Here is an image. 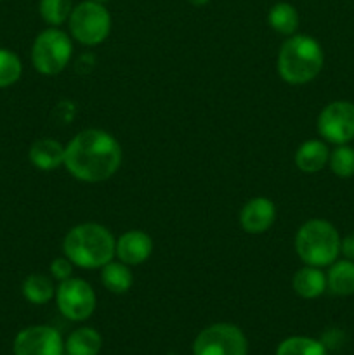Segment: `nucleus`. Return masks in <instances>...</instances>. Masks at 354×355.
<instances>
[{"label":"nucleus","instance_id":"f257e3e1","mask_svg":"<svg viewBox=\"0 0 354 355\" xmlns=\"http://www.w3.org/2000/svg\"><path fill=\"white\" fill-rule=\"evenodd\" d=\"M121 158L120 144L110 132L87 128L65 146L62 166L80 182L97 184L111 179L118 172Z\"/></svg>","mask_w":354,"mask_h":355},{"label":"nucleus","instance_id":"f03ea898","mask_svg":"<svg viewBox=\"0 0 354 355\" xmlns=\"http://www.w3.org/2000/svg\"><path fill=\"white\" fill-rule=\"evenodd\" d=\"M115 245L110 229L94 222L78 224L66 234L62 253L66 259L82 269H103L115 257Z\"/></svg>","mask_w":354,"mask_h":355},{"label":"nucleus","instance_id":"7ed1b4c3","mask_svg":"<svg viewBox=\"0 0 354 355\" xmlns=\"http://www.w3.org/2000/svg\"><path fill=\"white\" fill-rule=\"evenodd\" d=\"M325 54L316 38L292 35L278 52V73L290 85H304L321 73Z\"/></svg>","mask_w":354,"mask_h":355},{"label":"nucleus","instance_id":"20e7f679","mask_svg":"<svg viewBox=\"0 0 354 355\" xmlns=\"http://www.w3.org/2000/svg\"><path fill=\"white\" fill-rule=\"evenodd\" d=\"M340 234L323 218H311L295 234V252L305 266L330 267L340 255Z\"/></svg>","mask_w":354,"mask_h":355},{"label":"nucleus","instance_id":"39448f33","mask_svg":"<svg viewBox=\"0 0 354 355\" xmlns=\"http://www.w3.org/2000/svg\"><path fill=\"white\" fill-rule=\"evenodd\" d=\"M73 55L69 35L59 28L51 26L40 31L31 45V62L40 75L54 76L65 71Z\"/></svg>","mask_w":354,"mask_h":355},{"label":"nucleus","instance_id":"423d86ee","mask_svg":"<svg viewBox=\"0 0 354 355\" xmlns=\"http://www.w3.org/2000/svg\"><path fill=\"white\" fill-rule=\"evenodd\" d=\"M69 33L78 44L94 47L110 37L111 14L104 3L83 0L73 7L68 19Z\"/></svg>","mask_w":354,"mask_h":355},{"label":"nucleus","instance_id":"0eeeda50","mask_svg":"<svg viewBox=\"0 0 354 355\" xmlns=\"http://www.w3.org/2000/svg\"><path fill=\"white\" fill-rule=\"evenodd\" d=\"M194 355H248V342L242 329L217 322L201 329L193 343Z\"/></svg>","mask_w":354,"mask_h":355},{"label":"nucleus","instance_id":"6e6552de","mask_svg":"<svg viewBox=\"0 0 354 355\" xmlns=\"http://www.w3.org/2000/svg\"><path fill=\"white\" fill-rule=\"evenodd\" d=\"M56 304L59 312L73 322L87 321L96 311V293L87 281L69 277L56 288Z\"/></svg>","mask_w":354,"mask_h":355},{"label":"nucleus","instance_id":"1a4fd4ad","mask_svg":"<svg viewBox=\"0 0 354 355\" xmlns=\"http://www.w3.org/2000/svg\"><path fill=\"white\" fill-rule=\"evenodd\" d=\"M318 134L330 144H349L354 139V104L349 101H333L319 113Z\"/></svg>","mask_w":354,"mask_h":355},{"label":"nucleus","instance_id":"9d476101","mask_svg":"<svg viewBox=\"0 0 354 355\" xmlns=\"http://www.w3.org/2000/svg\"><path fill=\"white\" fill-rule=\"evenodd\" d=\"M14 355H65V340L52 326L21 329L12 343Z\"/></svg>","mask_w":354,"mask_h":355},{"label":"nucleus","instance_id":"9b49d317","mask_svg":"<svg viewBox=\"0 0 354 355\" xmlns=\"http://www.w3.org/2000/svg\"><path fill=\"white\" fill-rule=\"evenodd\" d=\"M276 220V207L269 198H252L239 211V224L248 234H262L269 231Z\"/></svg>","mask_w":354,"mask_h":355},{"label":"nucleus","instance_id":"f8f14e48","mask_svg":"<svg viewBox=\"0 0 354 355\" xmlns=\"http://www.w3.org/2000/svg\"><path fill=\"white\" fill-rule=\"evenodd\" d=\"M153 239L139 229L124 232L115 245V257L127 266H141L151 257Z\"/></svg>","mask_w":354,"mask_h":355},{"label":"nucleus","instance_id":"ddd939ff","mask_svg":"<svg viewBox=\"0 0 354 355\" xmlns=\"http://www.w3.org/2000/svg\"><path fill=\"white\" fill-rule=\"evenodd\" d=\"M28 158L35 168L51 172L65 165V146L54 139H38L31 144Z\"/></svg>","mask_w":354,"mask_h":355},{"label":"nucleus","instance_id":"4468645a","mask_svg":"<svg viewBox=\"0 0 354 355\" xmlns=\"http://www.w3.org/2000/svg\"><path fill=\"white\" fill-rule=\"evenodd\" d=\"M330 149L325 141L311 139L298 146L295 153V166L304 173H316L328 165Z\"/></svg>","mask_w":354,"mask_h":355},{"label":"nucleus","instance_id":"2eb2a0df","mask_svg":"<svg viewBox=\"0 0 354 355\" xmlns=\"http://www.w3.org/2000/svg\"><path fill=\"white\" fill-rule=\"evenodd\" d=\"M292 286L301 298L314 300L326 291V274L319 267L305 266L294 274Z\"/></svg>","mask_w":354,"mask_h":355},{"label":"nucleus","instance_id":"dca6fc26","mask_svg":"<svg viewBox=\"0 0 354 355\" xmlns=\"http://www.w3.org/2000/svg\"><path fill=\"white\" fill-rule=\"evenodd\" d=\"M326 290L337 297H349L354 293V262L339 260L330 266L326 272Z\"/></svg>","mask_w":354,"mask_h":355},{"label":"nucleus","instance_id":"f3484780","mask_svg":"<svg viewBox=\"0 0 354 355\" xmlns=\"http://www.w3.org/2000/svg\"><path fill=\"white\" fill-rule=\"evenodd\" d=\"M103 347V338L94 328H78L65 342L66 355H97Z\"/></svg>","mask_w":354,"mask_h":355},{"label":"nucleus","instance_id":"a211bd4d","mask_svg":"<svg viewBox=\"0 0 354 355\" xmlns=\"http://www.w3.org/2000/svg\"><path fill=\"white\" fill-rule=\"evenodd\" d=\"M23 297L33 305H45L56 297V286L51 276L33 272L23 281Z\"/></svg>","mask_w":354,"mask_h":355},{"label":"nucleus","instance_id":"6ab92c4d","mask_svg":"<svg viewBox=\"0 0 354 355\" xmlns=\"http://www.w3.org/2000/svg\"><path fill=\"white\" fill-rule=\"evenodd\" d=\"M267 23H269L271 30H274L276 33L285 35V37H292L297 31L298 23H301V16H298V10L292 3L278 2L269 9Z\"/></svg>","mask_w":354,"mask_h":355},{"label":"nucleus","instance_id":"aec40b11","mask_svg":"<svg viewBox=\"0 0 354 355\" xmlns=\"http://www.w3.org/2000/svg\"><path fill=\"white\" fill-rule=\"evenodd\" d=\"M101 283L111 293L121 295L130 290L132 283H134V276H132L127 263L111 260L101 269Z\"/></svg>","mask_w":354,"mask_h":355},{"label":"nucleus","instance_id":"412c9836","mask_svg":"<svg viewBox=\"0 0 354 355\" xmlns=\"http://www.w3.org/2000/svg\"><path fill=\"white\" fill-rule=\"evenodd\" d=\"M276 355H328V349L309 336H290L278 345Z\"/></svg>","mask_w":354,"mask_h":355},{"label":"nucleus","instance_id":"4be33fe9","mask_svg":"<svg viewBox=\"0 0 354 355\" xmlns=\"http://www.w3.org/2000/svg\"><path fill=\"white\" fill-rule=\"evenodd\" d=\"M73 7L75 6H73L71 0H40L38 12L45 23L58 28L69 19Z\"/></svg>","mask_w":354,"mask_h":355},{"label":"nucleus","instance_id":"5701e85b","mask_svg":"<svg viewBox=\"0 0 354 355\" xmlns=\"http://www.w3.org/2000/svg\"><path fill=\"white\" fill-rule=\"evenodd\" d=\"M328 165L339 179H351L354 175V148L349 144L335 146L330 153Z\"/></svg>","mask_w":354,"mask_h":355},{"label":"nucleus","instance_id":"b1692460","mask_svg":"<svg viewBox=\"0 0 354 355\" xmlns=\"http://www.w3.org/2000/svg\"><path fill=\"white\" fill-rule=\"evenodd\" d=\"M23 64L16 52L0 47V89L14 85L21 78Z\"/></svg>","mask_w":354,"mask_h":355},{"label":"nucleus","instance_id":"393cba45","mask_svg":"<svg viewBox=\"0 0 354 355\" xmlns=\"http://www.w3.org/2000/svg\"><path fill=\"white\" fill-rule=\"evenodd\" d=\"M49 272H51L52 279L61 283V281L73 277V263L66 257H58V259L52 260L51 267H49Z\"/></svg>","mask_w":354,"mask_h":355},{"label":"nucleus","instance_id":"a878e982","mask_svg":"<svg viewBox=\"0 0 354 355\" xmlns=\"http://www.w3.org/2000/svg\"><path fill=\"white\" fill-rule=\"evenodd\" d=\"M56 114H58L61 123H71L73 116H75V106H73V103H69V101H61V103L56 106Z\"/></svg>","mask_w":354,"mask_h":355},{"label":"nucleus","instance_id":"bb28decb","mask_svg":"<svg viewBox=\"0 0 354 355\" xmlns=\"http://www.w3.org/2000/svg\"><path fill=\"white\" fill-rule=\"evenodd\" d=\"M340 253H342L347 260L354 262V232H351L346 238L340 239Z\"/></svg>","mask_w":354,"mask_h":355},{"label":"nucleus","instance_id":"cd10ccee","mask_svg":"<svg viewBox=\"0 0 354 355\" xmlns=\"http://www.w3.org/2000/svg\"><path fill=\"white\" fill-rule=\"evenodd\" d=\"M187 2H189L191 6H194V7H203V6H207L210 0H187Z\"/></svg>","mask_w":354,"mask_h":355},{"label":"nucleus","instance_id":"c85d7f7f","mask_svg":"<svg viewBox=\"0 0 354 355\" xmlns=\"http://www.w3.org/2000/svg\"><path fill=\"white\" fill-rule=\"evenodd\" d=\"M94 2H99V3H104V2H108V0H94Z\"/></svg>","mask_w":354,"mask_h":355}]
</instances>
